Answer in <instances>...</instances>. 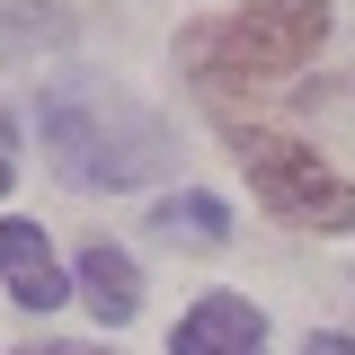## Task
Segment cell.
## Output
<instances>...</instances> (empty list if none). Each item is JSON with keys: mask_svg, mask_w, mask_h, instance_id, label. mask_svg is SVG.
I'll list each match as a JSON object with an SVG mask.
<instances>
[{"mask_svg": "<svg viewBox=\"0 0 355 355\" xmlns=\"http://www.w3.org/2000/svg\"><path fill=\"white\" fill-rule=\"evenodd\" d=\"M36 133H44V160L89 196L142 187V178L169 169V125L107 80H53L36 98Z\"/></svg>", "mask_w": 355, "mask_h": 355, "instance_id": "6da1fadb", "label": "cell"}, {"mask_svg": "<svg viewBox=\"0 0 355 355\" xmlns=\"http://www.w3.org/2000/svg\"><path fill=\"white\" fill-rule=\"evenodd\" d=\"M320 44H329V0H249L214 36H196V62H205V89H266L302 71Z\"/></svg>", "mask_w": 355, "mask_h": 355, "instance_id": "7a4b0ae2", "label": "cell"}, {"mask_svg": "<svg viewBox=\"0 0 355 355\" xmlns=\"http://www.w3.org/2000/svg\"><path fill=\"white\" fill-rule=\"evenodd\" d=\"M231 151H240V169H249V187H258V205L275 222H293V231H355V187L320 151H302V142H284L266 125H240Z\"/></svg>", "mask_w": 355, "mask_h": 355, "instance_id": "3957f363", "label": "cell"}, {"mask_svg": "<svg viewBox=\"0 0 355 355\" xmlns=\"http://www.w3.org/2000/svg\"><path fill=\"white\" fill-rule=\"evenodd\" d=\"M169 355H266V311L240 293H205V302L178 320Z\"/></svg>", "mask_w": 355, "mask_h": 355, "instance_id": "277c9868", "label": "cell"}, {"mask_svg": "<svg viewBox=\"0 0 355 355\" xmlns=\"http://www.w3.org/2000/svg\"><path fill=\"white\" fill-rule=\"evenodd\" d=\"M0 275H9V293L27 311H53L71 284H62V266H53V249H44L36 222H0Z\"/></svg>", "mask_w": 355, "mask_h": 355, "instance_id": "5b68a950", "label": "cell"}, {"mask_svg": "<svg viewBox=\"0 0 355 355\" xmlns=\"http://www.w3.org/2000/svg\"><path fill=\"white\" fill-rule=\"evenodd\" d=\"M80 302L98 311V329H125L133 311H142V275H133V258L116 240H89L80 249Z\"/></svg>", "mask_w": 355, "mask_h": 355, "instance_id": "8992f818", "label": "cell"}, {"mask_svg": "<svg viewBox=\"0 0 355 355\" xmlns=\"http://www.w3.org/2000/svg\"><path fill=\"white\" fill-rule=\"evenodd\" d=\"M151 231H160L169 249H222V240H231V214H222V196L187 187V196H169V205L151 214Z\"/></svg>", "mask_w": 355, "mask_h": 355, "instance_id": "52a82bcc", "label": "cell"}, {"mask_svg": "<svg viewBox=\"0 0 355 355\" xmlns=\"http://www.w3.org/2000/svg\"><path fill=\"white\" fill-rule=\"evenodd\" d=\"M9 142H18V125H9V107H0V196H9V178H18V151H9Z\"/></svg>", "mask_w": 355, "mask_h": 355, "instance_id": "ba28073f", "label": "cell"}, {"mask_svg": "<svg viewBox=\"0 0 355 355\" xmlns=\"http://www.w3.org/2000/svg\"><path fill=\"white\" fill-rule=\"evenodd\" d=\"M302 355H355V338H320V329H311V338H302Z\"/></svg>", "mask_w": 355, "mask_h": 355, "instance_id": "9c48e42d", "label": "cell"}, {"mask_svg": "<svg viewBox=\"0 0 355 355\" xmlns=\"http://www.w3.org/2000/svg\"><path fill=\"white\" fill-rule=\"evenodd\" d=\"M27 355H98V347H27Z\"/></svg>", "mask_w": 355, "mask_h": 355, "instance_id": "30bf717a", "label": "cell"}]
</instances>
